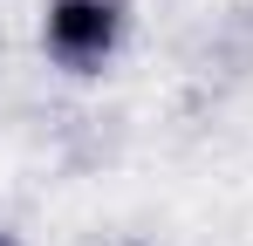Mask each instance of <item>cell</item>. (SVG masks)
<instances>
[{
    "mask_svg": "<svg viewBox=\"0 0 253 246\" xmlns=\"http://www.w3.org/2000/svg\"><path fill=\"white\" fill-rule=\"evenodd\" d=\"M124 28H130L124 0H48V14H42L48 55L62 69H76V76H96L124 48Z\"/></svg>",
    "mask_w": 253,
    "mask_h": 246,
    "instance_id": "cell-1",
    "label": "cell"
},
{
    "mask_svg": "<svg viewBox=\"0 0 253 246\" xmlns=\"http://www.w3.org/2000/svg\"><path fill=\"white\" fill-rule=\"evenodd\" d=\"M0 246H14V240H7V233H0Z\"/></svg>",
    "mask_w": 253,
    "mask_h": 246,
    "instance_id": "cell-2",
    "label": "cell"
}]
</instances>
